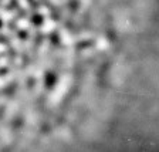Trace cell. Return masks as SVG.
I'll return each instance as SVG.
<instances>
[{
	"label": "cell",
	"instance_id": "1",
	"mask_svg": "<svg viewBox=\"0 0 159 152\" xmlns=\"http://www.w3.org/2000/svg\"><path fill=\"white\" fill-rule=\"evenodd\" d=\"M0 26H2V23H0Z\"/></svg>",
	"mask_w": 159,
	"mask_h": 152
}]
</instances>
